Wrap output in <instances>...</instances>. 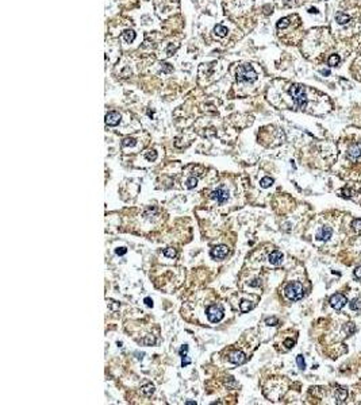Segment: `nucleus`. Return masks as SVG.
Returning a JSON list of instances; mask_svg holds the SVG:
<instances>
[{
	"label": "nucleus",
	"instance_id": "7ed1b4c3",
	"mask_svg": "<svg viewBox=\"0 0 361 405\" xmlns=\"http://www.w3.org/2000/svg\"><path fill=\"white\" fill-rule=\"evenodd\" d=\"M284 294L291 301H298L304 296V290H303V286L300 282H289L287 286L284 288Z\"/></svg>",
	"mask_w": 361,
	"mask_h": 405
},
{
	"label": "nucleus",
	"instance_id": "20e7f679",
	"mask_svg": "<svg viewBox=\"0 0 361 405\" xmlns=\"http://www.w3.org/2000/svg\"><path fill=\"white\" fill-rule=\"evenodd\" d=\"M206 313H207V317H208V320L211 323H218V321H220L223 319L224 311H223L222 307H219V305H211V307L207 308Z\"/></svg>",
	"mask_w": 361,
	"mask_h": 405
},
{
	"label": "nucleus",
	"instance_id": "f3484780",
	"mask_svg": "<svg viewBox=\"0 0 361 405\" xmlns=\"http://www.w3.org/2000/svg\"><path fill=\"white\" fill-rule=\"evenodd\" d=\"M214 33H215L218 37H226L227 35V29L222 25H216L215 29H214Z\"/></svg>",
	"mask_w": 361,
	"mask_h": 405
},
{
	"label": "nucleus",
	"instance_id": "f8f14e48",
	"mask_svg": "<svg viewBox=\"0 0 361 405\" xmlns=\"http://www.w3.org/2000/svg\"><path fill=\"white\" fill-rule=\"evenodd\" d=\"M283 258H284V255H283L281 251L275 250V251H272V253L269 254V257H268V261H269L272 265L277 266V265H280L281 262H283Z\"/></svg>",
	"mask_w": 361,
	"mask_h": 405
},
{
	"label": "nucleus",
	"instance_id": "423d86ee",
	"mask_svg": "<svg viewBox=\"0 0 361 405\" xmlns=\"http://www.w3.org/2000/svg\"><path fill=\"white\" fill-rule=\"evenodd\" d=\"M348 158L353 163H356V162L360 161V159H361V142H357V143H353V145L349 146Z\"/></svg>",
	"mask_w": 361,
	"mask_h": 405
},
{
	"label": "nucleus",
	"instance_id": "2eb2a0df",
	"mask_svg": "<svg viewBox=\"0 0 361 405\" xmlns=\"http://www.w3.org/2000/svg\"><path fill=\"white\" fill-rule=\"evenodd\" d=\"M122 38H123L125 42L131 43L135 39V33L133 31V30H126V31L122 33Z\"/></svg>",
	"mask_w": 361,
	"mask_h": 405
},
{
	"label": "nucleus",
	"instance_id": "4468645a",
	"mask_svg": "<svg viewBox=\"0 0 361 405\" xmlns=\"http://www.w3.org/2000/svg\"><path fill=\"white\" fill-rule=\"evenodd\" d=\"M335 20L339 25H346V23L350 22V16L343 12H338V14H335Z\"/></svg>",
	"mask_w": 361,
	"mask_h": 405
},
{
	"label": "nucleus",
	"instance_id": "aec40b11",
	"mask_svg": "<svg viewBox=\"0 0 361 405\" xmlns=\"http://www.w3.org/2000/svg\"><path fill=\"white\" fill-rule=\"evenodd\" d=\"M272 184H273V178H271V177H264V178H261V181H260V185L263 186V188H269Z\"/></svg>",
	"mask_w": 361,
	"mask_h": 405
},
{
	"label": "nucleus",
	"instance_id": "2f4dec72",
	"mask_svg": "<svg viewBox=\"0 0 361 405\" xmlns=\"http://www.w3.org/2000/svg\"><path fill=\"white\" fill-rule=\"evenodd\" d=\"M187 352H188V346H187V345L181 346V349H180V351H179L180 356H184V355H187Z\"/></svg>",
	"mask_w": 361,
	"mask_h": 405
},
{
	"label": "nucleus",
	"instance_id": "393cba45",
	"mask_svg": "<svg viewBox=\"0 0 361 405\" xmlns=\"http://www.w3.org/2000/svg\"><path fill=\"white\" fill-rule=\"evenodd\" d=\"M352 227H353V230L357 231V232H360L361 231V219H355L352 222Z\"/></svg>",
	"mask_w": 361,
	"mask_h": 405
},
{
	"label": "nucleus",
	"instance_id": "c756f323",
	"mask_svg": "<svg viewBox=\"0 0 361 405\" xmlns=\"http://www.w3.org/2000/svg\"><path fill=\"white\" fill-rule=\"evenodd\" d=\"M294 345H295V340L294 339H285L284 340V346L285 347H287V349H292V347H294Z\"/></svg>",
	"mask_w": 361,
	"mask_h": 405
},
{
	"label": "nucleus",
	"instance_id": "39448f33",
	"mask_svg": "<svg viewBox=\"0 0 361 405\" xmlns=\"http://www.w3.org/2000/svg\"><path fill=\"white\" fill-rule=\"evenodd\" d=\"M329 302H330V305H331L334 309L339 311V309H342L346 305L348 298H346L345 294H342V293H335V294H333L331 297H330Z\"/></svg>",
	"mask_w": 361,
	"mask_h": 405
},
{
	"label": "nucleus",
	"instance_id": "bb28decb",
	"mask_svg": "<svg viewBox=\"0 0 361 405\" xmlns=\"http://www.w3.org/2000/svg\"><path fill=\"white\" fill-rule=\"evenodd\" d=\"M277 323H279V320L276 317H268V319H265V324L269 325V327L277 325Z\"/></svg>",
	"mask_w": 361,
	"mask_h": 405
},
{
	"label": "nucleus",
	"instance_id": "7c9ffc66",
	"mask_svg": "<svg viewBox=\"0 0 361 405\" xmlns=\"http://www.w3.org/2000/svg\"><path fill=\"white\" fill-rule=\"evenodd\" d=\"M355 325H353V323H349V325H345V331L346 332H348L349 333V335H350V333H353V332H355Z\"/></svg>",
	"mask_w": 361,
	"mask_h": 405
},
{
	"label": "nucleus",
	"instance_id": "1a4fd4ad",
	"mask_svg": "<svg viewBox=\"0 0 361 405\" xmlns=\"http://www.w3.org/2000/svg\"><path fill=\"white\" fill-rule=\"evenodd\" d=\"M121 122V115L118 114L117 111H111L105 115V124L110 126V127H115V126L119 124Z\"/></svg>",
	"mask_w": 361,
	"mask_h": 405
},
{
	"label": "nucleus",
	"instance_id": "a211bd4d",
	"mask_svg": "<svg viewBox=\"0 0 361 405\" xmlns=\"http://www.w3.org/2000/svg\"><path fill=\"white\" fill-rule=\"evenodd\" d=\"M253 308H254V304H252L250 301H246V300H244V301L240 304V309H241V312H249L250 309H253Z\"/></svg>",
	"mask_w": 361,
	"mask_h": 405
},
{
	"label": "nucleus",
	"instance_id": "c85d7f7f",
	"mask_svg": "<svg viewBox=\"0 0 361 405\" xmlns=\"http://www.w3.org/2000/svg\"><path fill=\"white\" fill-rule=\"evenodd\" d=\"M123 146H134L135 145V139L134 138H126L123 142H122Z\"/></svg>",
	"mask_w": 361,
	"mask_h": 405
},
{
	"label": "nucleus",
	"instance_id": "6ab92c4d",
	"mask_svg": "<svg viewBox=\"0 0 361 405\" xmlns=\"http://www.w3.org/2000/svg\"><path fill=\"white\" fill-rule=\"evenodd\" d=\"M153 392H154V386L152 385V384H146V385L142 386V393L145 394V396H152Z\"/></svg>",
	"mask_w": 361,
	"mask_h": 405
},
{
	"label": "nucleus",
	"instance_id": "4c0bfd02",
	"mask_svg": "<svg viewBox=\"0 0 361 405\" xmlns=\"http://www.w3.org/2000/svg\"><path fill=\"white\" fill-rule=\"evenodd\" d=\"M164 65H165V69H164V70H165V72H169V70H171V69H172V68H171V66H169V64H164Z\"/></svg>",
	"mask_w": 361,
	"mask_h": 405
},
{
	"label": "nucleus",
	"instance_id": "4be33fe9",
	"mask_svg": "<svg viewBox=\"0 0 361 405\" xmlns=\"http://www.w3.org/2000/svg\"><path fill=\"white\" fill-rule=\"evenodd\" d=\"M164 255H165L166 258H175L176 257V250H175V248H172V247L165 248V250H164Z\"/></svg>",
	"mask_w": 361,
	"mask_h": 405
},
{
	"label": "nucleus",
	"instance_id": "0eeeda50",
	"mask_svg": "<svg viewBox=\"0 0 361 405\" xmlns=\"http://www.w3.org/2000/svg\"><path fill=\"white\" fill-rule=\"evenodd\" d=\"M211 199L216 200L219 204H223V203L227 201V199H229V192H227L223 186H219L216 190H214V192L211 193Z\"/></svg>",
	"mask_w": 361,
	"mask_h": 405
},
{
	"label": "nucleus",
	"instance_id": "473e14b6",
	"mask_svg": "<svg viewBox=\"0 0 361 405\" xmlns=\"http://www.w3.org/2000/svg\"><path fill=\"white\" fill-rule=\"evenodd\" d=\"M115 253H117L118 255H125L126 253H127V248H126V247H119V248L115 250Z\"/></svg>",
	"mask_w": 361,
	"mask_h": 405
},
{
	"label": "nucleus",
	"instance_id": "ea45409f",
	"mask_svg": "<svg viewBox=\"0 0 361 405\" xmlns=\"http://www.w3.org/2000/svg\"><path fill=\"white\" fill-rule=\"evenodd\" d=\"M310 12H311V14H315V12H316V10H315V8H310Z\"/></svg>",
	"mask_w": 361,
	"mask_h": 405
},
{
	"label": "nucleus",
	"instance_id": "9b49d317",
	"mask_svg": "<svg viewBox=\"0 0 361 405\" xmlns=\"http://www.w3.org/2000/svg\"><path fill=\"white\" fill-rule=\"evenodd\" d=\"M229 360L231 363H234V365H242V363H245V360H246V356L241 351H234L230 354Z\"/></svg>",
	"mask_w": 361,
	"mask_h": 405
},
{
	"label": "nucleus",
	"instance_id": "cd10ccee",
	"mask_svg": "<svg viewBox=\"0 0 361 405\" xmlns=\"http://www.w3.org/2000/svg\"><path fill=\"white\" fill-rule=\"evenodd\" d=\"M145 157H146L148 161H154V159L157 158V153H156L154 150H152V153H146Z\"/></svg>",
	"mask_w": 361,
	"mask_h": 405
},
{
	"label": "nucleus",
	"instance_id": "b1692460",
	"mask_svg": "<svg viewBox=\"0 0 361 405\" xmlns=\"http://www.w3.org/2000/svg\"><path fill=\"white\" fill-rule=\"evenodd\" d=\"M289 25V18H283L277 22V29H285Z\"/></svg>",
	"mask_w": 361,
	"mask_h": 405
},
{
	"label": "nucleus",
	"instance_id": "f257e3e1",
	"mask_svg": "<svg viewBox=\"0 0 361 405\" xmlns=\"http://www.w3.org/2000/svg\"><path fill=\"white\" fill-rule=\"evenodd\" d=\"M289 95L294 99V103L296 107L303 108L307 104V96H306V89L300 84H294L289 88Z\"/></svg>",
	"mask_w": 361,
	"mask_h": 405
},
{
	"label": "nucleus",
	"instance_id": "a878e982",
	"mask_svg": "<svg viewBox=\"0 0 361 405\" xmlns=\"http://www.w3.org/2000/svg\"><path fill=\"white\" fill-rule=\"evenodd\" d=\"M196 184H197V178H195V177H191V178H188V181H187V188H188V189L195 188Z\"/></svg>",
	"mask_w": 361,
	"mask_h": 405
},
{
	"label": "nucleus",
	"instance_id": "ddd939ff",
	"mask_svg": "<svg viewBox=\"0 0 361 405\" xmlns=\"http://www.w3.org/2000/svg\"><path fill=\"white\" fill-rule=\"evenodd\" d=\"M334 396H335L337 403H339V404L345 403V400L348 399V389H345L343 386H337Z\"/></svg>",
	"mask_w": 361,
	"mask_h": 405
},
{
	"label": "nucleus",
	"instance_id": "58836bf2",
	"mask_svg": "<svg viewBox=\"0 0 361 405\" xmlns=\"http://www.w3.org/2000/svg\"><path fill=\"white\" fill-rule=\"evenodd\" d=\"M185 405H196V403H195V401H187Z\"/></svg>",
	"mask_w": 361,
	"mask_h": 405
},
{
	"label": "nucleus",
	"instance_id": "f704fd0d",
	"mask_svg": "<svg viewBox=\"0 0 361 405\" xmlns=\"http://www.w3.org/2000/svg\"><path fill=\"white\" fill-rule=\"evenodd\" d=\"M355 277L356 278H361V266H357L355 269Z\"/></svg>",
	"mask_w": 361,
	"mask_h": 405
},
{
	"label": "nucleus",
	"instance_id": "5701e85b",
	"mask_svg": "<svg viewBox=\"0 0 361 405\" xmlns=\"http://www.w3.org/2000/svg\"><path fill=\"white\" fill-rule=\"evenodd\" d=\"M296 363H298V366H299V369H300V370H304L306 369V362H304L303 355H298V356H296Z\"/></svg>",
	"mask_w": 361,
	"mask_h": 405
},
{
	"label": "nucleus",
	"instance_id": "c9c22d12",
	"mask_svg": "<svg viewBox=\"0 0 361 405\" xmlns=\"http://www.w3.org/2000/svg\"><path fill=\"white\" fill-rule=\"evenodd\" d=\"M145 304L148 305V307H153V301H152V298H150V297H146V298H145Z\"/></svg>",
	"mask_w": 361,
	"mask_h": 405
},
{
	"label": "nucleus",
	"instance_id": "e433bc0d",
	"mask_svg": "<svg viewBox=\"0 0 361 405\" xmlns=\"http://www.w3.org/2000/svg\"><path fill=\"white\" fill-rule=\"evenodd\" d=\"M321 73H322V74H325V76H329V74H330V70H327V69H322V70H321Z\"/></svg>",
	"mask_w": 361,
	"mask_h": 405
},
{
	"label": "nucleus",
	"instance_id": "dca6fc26",
	"mask_svg": "<svg viewBox=\"0 0 361 405\" xmlns=\"http://www.w3.org/2000/svg\"><path fill=\"white\" fill-rule=\"evenodd\" d=\"M339 62H341V58H339V56H338V54H331V56L329 57V60H327V64H329V66H331V68L337 66V65H338Z\"/></svg>",
	"mask_w": 361,
	"mask_h": 405
},
{
	"label": "nucleus",
	"instance_id": "6e6552de",
	"mask_svg": "<svg viewBox=\"0 0 361 405\" xmlns=\"http://www.w3.org/2000/svg\"><path fill=\"white\" fill-rule=\"evenodd\" d=\"M229 254V248L227 246H216L215 248L211 250V257L215 258V259H223L227 257Z\"/></svg>",
	"mask_w": 361,
	"mask_h": 405
},
{
	"label": "nucleus",
	"instance_id": "9d476101",
	"mask_svg": "<svg viewBox=\"0 0 361 405\" xmlns=\"http://www.w3.org/2000/svg\"><path fill=\"white\" fill-rule=\"evenodd\" d=\"M331 235H333V230L330 228L329 226H323L318 230V232H316V239L318 240H327V239L331 238Z\"/></svg>",
	"mask_w": 361,
	"mask_h": 405
},
{
	"label": "nucleus",
	"instance_id": "72a5a7b5",
	"mask_svg": "<svg viewBox=\"0 0 361 405\" xmlns=\"http://www.w3.org/2000/svg\"><path fill=\"white\" fill-rule=\"evenodd\" d=\"M181 358H183V360H181V366H183V367H184V366H187V365H189V363H191V360H189L188 358H187V355L181 356Z\"/></svg>",
	"mask_w": 361,
	"mask_h": 405
},
{
	"label": "nucleus",
	"instance_id": "f03ea898",
	"mask_svg": "<svg viewBox=\"0 0 361 405\" xmlns=\"http://www.w3.org/2000/svg\"><path fill=\"white\" fill-rule=\"evenodd\" d=\"M257 79V73L254 72L253 66L249 64L241 65L237 69V81L238 83H253Z\"/></svg>",
	"mask_w": 361,
	"mask_h": 405
},
{
	"label": "nucleus",
	"instance_id": "412c9836",
	"mask_svg": "<svg viewBox=\"0 0 361 405\" xmlns=\"http://www.w3.org/2000/svg\"><path fill=\"white\" fill-rule=\"evenodd\" d=\"M349 307H350L352 311H357V309L361 308V302H360L359 298H353V300L349 302Z\"/></svg>",
	"mask_w": 361,
	"mask_h": 405
}]
</instances>
